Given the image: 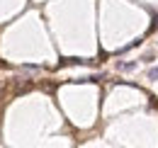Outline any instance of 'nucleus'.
I'll list each match as a JSON object with an SVG mask.
<instances>
[{
  "label": "nucleus",
  "instance_id": "1",
  "mask_svg": "<svg viewBox=\"0 0 158 148\" xmlns=\"http://www.w3.org/2000/svg\"><path fill=\"white\" fill-rule=\"evenodd\" d=\"M119 68H122V71H134L136 63H119Z\"/></svg>",
  "mask_w": 158,
  "mask_h": 148
},
{
  "label": "nucleus",
  "instance_id": "2",
  "mask_svg": "<svg viewBox=\"0 0 158 148\" xmlns=\"http://www.w3.org/2000/svg\"><path fill=\"white\" fill-rule=\"evenodd\" d=\"M148 78H151V80H158V68H151V71H148Z\"/></svg>",
  "mask_w": 158,
  "mask_h": 148
}]
</instances>
